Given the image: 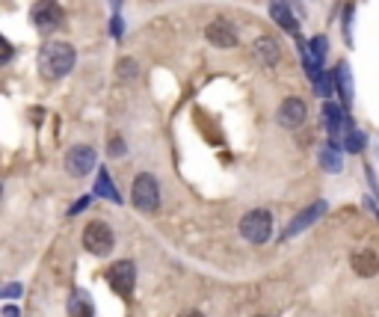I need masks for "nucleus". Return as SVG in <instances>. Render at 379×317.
Wrapping results in <instances>:
<instances>
[{
  "label": "nucleus",
  "instance_id": "obj_4",
  "mask_svg": "<svg viewBox=\"0 0 379 317\" xmlns=\"http://www.w3.org/2000/svg\"><path fill=\"white\" fill-rule=\"evenodd\" d=\"M131 202L140 213H155L160 208V184L155 181V175H136L131 187Z\"/></svg>",
  "mask_w": 379,
  "mask_h": 317
},
{
  "label": "nucleus",
  "instance_id": "obj_18",
  "mask_svg": "<svg viewBox=\"0 0 379 317\" xmlns=\"http://www.w3.org/2000/svg\"><path fill=\"white\" fill-rule=\"evenodd\" d=\"M350 264H352V270H356V276H364V279H371V276H376L379 273V258L373 255V252H356V255L350 258Z\"/></svg>",
  "mask_w": 379,
  "mask_h": 317
},
{
  "label": "nucleus",
  "instance_id": "obj_25",
  "mask_svg": "<svg viewBox=\"0 0 379 317\" xmlns=\"http://www.w3.org/2000/svg\"><path fill=\"white\" fill-rule=\"evenodd\" d=\"M128 155V148H124V139L122 136H113L110 139V157H124Z\"/></svg>",
  "mask_w": 379,
  "mask_h": 317
},
{
  "label": "nucleus",
  "instance_id": "obj_22",
  "mask_svg": "<svg viewBox=\"0 0 379 317\" xmlns=\"http://www.w3.org/2000/svg\"><path fill=\"white\" fill-rule=\"evenodd\" d=\"M306 48L311 50V57H314V59L326 62V54H329V42H326V36H314V39L306 42Z\"/></svg>",
  "mask_w": 379,
  "mask_h": 317
},
{
  "label": "nucleus",
  "instance_id": "obj_19",
  "mask_svg": "<svg viewBox=\"0 0 379 317\" xmlns=\"http://www.w3.org/2000/svg\"><path fill=\"white\" fill-rule=\"evenodd\" d=\"M314 83V92H317L320 98L329 101L335 92H338V83H335V71H320L317 74V80H311Z\"/></svg>",
  "mask_w": 379,
  "mask_h": 317
},
{
  "label": "nucleus",
  "instance_id": "obj_13",
  "mask_svg": "<svg viewBox=\"0 0 379 317\" xmlns=\"http://www.w3.org/2000/svg\"><path fill=\"white\" fill-rule=\"evenodd\" d=\"M252 50H255V57L261 66H276V62L282 59V48L279 42L273 39V36H258L255 45H252Z\"/></svg>",
  "mask_w": 379,
  "mask_h": 317
},
{
  "label": "nucleus",
  "instance_id": "obj_29",
  "mask_svg": "<svg viewBox=\"0 0 379 317\" xmlns=\"http://www.w3.org/2000/svg\"><path fill=\"white\" fill-rule=\"evenodd\" d=\"M3 317H21V311L15 306H3Z\"/></svg>",
  "mask_w": 379,
  "mask_h": 317
},
{
  "label": "nucleus",
  "instance_id": "obj_5",
  "mask_svg": "<svg viewBox=\"0 0 379 317\" xmlns=\"http://www.w3.org/2000/svg\"><path fill=\"white\" fill-rule=\"evenodd\" d=\"M107 285H110V290H116L119 297L131 300L134 285H136V267H134V261H116V264H113V267L107 270Z\"/></svg>",
  "mask_w": 379,
  "mask_h": 317
},
{
  "label": "nucleus",
  "instance_id": "obj_21",
  "mask_svg": "<svg viewBox=\"0 0 379 317\" xmlns=\"http://www.w3.org/2000/svg\"><path fill=\"white\" fill-rule=\"evenodd\" d=\"M116 74L124 80V83H134L136 78H140V66L131 59V57H124V59H119V66H116Z\"/></svg>",
  "mask_w": 379,
  "mask_h": 317
},
{
  "label": "nucleus",
  "instance_id": "obj_14",
  "mask_svg": "<svg viewBox=\"0 0 379 317\" xmlns=\"http://www.w3.org/2000/svg\"><path fill=\"white\" fill-rule=\"evenodd\" d=\"M341 151H344V146L332 143V139L320 148V169H323V172L338 175L341 169H344V155H341Z\"/></svg>",
  "mask_w": 379,
  "mask_h": 317
},
{
  "label": "nucleus",
  "instance_id": "obj_26",
  "mask_svg": "<svg viewBox=\"0 0 379 317\" xmlns=\"http://www.w3.org/2000/svg\"><path fill=\"white\" fill-rule=\"evenodd\" d=\"M90 202H92V196H80V199L69 208V217H78V213H83L86 208H90Z\"/></svg>",
  "mask_w": 379,
  "mask_h": 317
},
{
  "label": "nucleus",
  "instance_id": "obj_27",
  "mask_svg": "<svg viewBox=\"0 0 379 317\" xmlns=\"http://www.w3.org/2000/svg\"><path fill=\"white\" fill-rule=\"evenodd\" d=\"M110 33H113V39H122L124 24H122V18H119V15H113V21H110Z\"/></svg>",
  "mask_w": 379,
  "mask_h": 317
},
{
  "label": "nucleus",
  "instance_id": "obj_11",
  "mask_svg": "<svg viewBox=\"0 0 379 317\" xmlns=\"http://www.w3.org/2000/svg\"><path fill=\"white\" fill-rule=\"evenodd\" d=\"M270 15H273V21L279 24L285 33H290L296 42H302V36H299V18L294 15V9H290L287 0H270Z\"/></svg>",
  "mask_w": 379,
  "mask_h": 317
},
{
  "label": "nucleus",
  "instance_id": "obj_15",
  "mask_svg": "<svg viewBox=\"0 0 379 317\" xmlns=\"http://www.w3.org/2000/svg\"><path fill=\"white\" fill-rule=\"evenodd\" d=\"M69 317H95V302L90 297V290L74 288L69 297Z\"/></svg>",
  "mask_w": 379,
  "mask_h": 317
},
{
  "label": "nucleus",
  "instance_id": "obj_10",
  "mask_svg": "<svg viewBox=\"0 0 379 317\" xmlns=\"http://www.w3.org/2000/svg\"><path fill=\"white\" fill-rule=\"evenodd\" d=\"M344 110H347V107H338L332 98L323 104V122H326V131H329L332 143H341V139H344V134H347V128H350V119H347Z\"/></svg>",
  "mask_w": 379,
  "mask_h": 317
},
{
  "label": "nucleus",
  "instance_id": "obj_1",
  "mask_svg": "<svg viewBox=\"0 0 379 317\" xmlns=\"http://www.w3.org/2000/svg\"><path fill=\"white\" fill-rule=\"evenodd\" d=\"M74 62H78V50H74L69 42H48L39 54V69L50 80L66 78V74L74 69Z\"/></svg>",
  "mask_w": 379,
  "mask_h": 317
},
{
  "label": "nucleus",
  "instance_id": "obj_24",
  "mask_svg": "<svg viewBox=\"0 0 379 317\" xmlns=\"http://www.w3.org/2000/svg\"><path fill=\"white\" fill-rule=\"evenodd\" d=\"M24 294V285L21 282H9L3 290H0V297H3V300H18Z\"/></svg>",
  "mask_w": 379,
  "mask_h": 317
},
{
  "label": "nucleus",
  "instance_id": "obj_12",
  "mask_svg": "<svg viewBox=\"0 0 379 317\" xmlns=\"http://www.w3.org/2000/svg\"><path fill=\"white\" fill-rule=\"evenodd\" d=\"M205 36H208V42L210 45H217V48H237V33H234V27L231 24H225V21H213V24H208V30H205Z\"/></svg>",
  "mask_w": 379,
  "mask_h": 317
},
{
  "label": "nucleus",
  "instance_id": "obj_23",
  "mask_svg": "<svg viewBox=\"0 0 379 317\" xmlns=\"http://www.w3.org/2000/svg\"><path fill=\"white\" fill-rule=\"evenodd\" d=\"M352 12H356V6L347 3L344 6V21H341V27H344V42L352 45Z\"/></svg>",
  "mask_w": 379,
  "mask_h": 317
},
{
  "label": "nucleus",
  "instance_id": "obj_6",
  "mask_svg": "<svg viewBox=\"0 0 379 317\" xmlns=\"http://www.w3.org/2000/svg\"><path fill=\"white\" fill-rule=\"evenodd\" d=\"M326 211H329V205H326V202L323 199H317V202H311V205L306 208V211H299L296 213V217L294 220H290V225L285 228V232H282V244H285V240H290V237H296V234H302V232H306V228H311L314 223H317L320 217H323V213Z\"/></svg>",
  "mask_w": 379,
  "mask_h": 317
},
{
  "label": "nucleus",
  "instance_id": "obj_28",
  "mask_svg": "<svg viewBox=\"0 0 379 317\" xmlns=\"http://www.w3.org/2000/svg\"><path fill=\"white\" fill-rule=\"evenodd\" d=\"M364 172H368V181H371V187H373V193L379 196V184H376V175H373V169H371V167H364Z\"/></svg>",
  "mask_w": 379,
  "mask_h": 317
},
{
  "label": "nucleus",
  "instance_id": "obj_17",
  "mask_svg": "<svg viewBox=\"0 0 379 317\" xmlns=\"http://www.w3.org/2000/svg\"><path fill=\"white\" fill-rule=\"evenodd\" d=\"M335 83H338L341 107H350V104H352V78H350V62L341 59L338 66H335Z\"/></svg>",
  "mask_w": 379,
  "mask_h": 317
},
{
  "label": "nucleus",
  "instance_id": "obj_8",
  "mask_svg": "<svg viewBox=\"0 0 379 317\" xmlns=\"http://www.w3.org/2000/svg\"><path fill=\"white\" fill-rule=\"evenodd\" d=\"M306 116H308V107H306V101L296 98V95L285 98L282 104H279V113H276V119H279V125H282V128H287V131L299 128V125L306 122Z\"/></svg>",
  "mask_w": 379,
  "mask_h": 317
},
{
  "label": "nucleus",
  "instance_id": "obj_16",
  "mask_svg": "<svg viewBox=\"0 0 379 317\" xmlns=\"http://www.w3.org/2000/svg\"><path fill=\"white\" fill-rule=\"evenodd\" d=\"M92 196H101V199H107V202H116V205H122L124 202V196L119 193V187L113 184V178H110V172L101 167L98 169V175H95V187H92Z\"/></svg>",
  "mask_w": 379,
  "mask_h": 317
},
{
  "label": "nucleus",
  "instance_id": "obj_7",
  "mask_svg": "<svg viewBox=\"0 0 379 317\" xmlns=\"http://www.w3.org/2000/svg\"><path fill=\"white\" fill-rule=\"evenodd\" d=\"M98 163V155L92 146H74L69 155H66V172L74 175V178H83V175H90Z\"/></svg>",
  "mask_w": 379,
  "mask_h": 317
},
{
  "label": "nucleus",
  "instance_id": "obj_9",
  "mask_svg": "<svg viewBox=\"0 0 379 317\" xmlns=\"http://www.w3.org/2000/svg\"><path fill=\"white\" fill-rule=\"evenodd\" d=\"M30 21L36 24L39 30H57L59 24H62V9H59V3L57 0H39V3L33 6V12H30Z\"/></svg>",
  "mask_w": 379,
  "mask_h": 317
},
{
  "label": "nucleus",
  "instance_id": "obj_20",
  "mask_svg": "<svg viewBox=\"0 0 379 317\" xmlns=\"http://www.w3.org/2000/svg\"><path fill=\"white\" fill-rule=\"evenodd\" d=\"M341 146H344V151H350V155H362L364 151V134L350 122V128H347L344 139H341Z\"/></svg>",
  "mask_w": 379,
  "mask_h": 317
},
{
  "label": "nucleus",
  "instance_id": "obj_3",
  "mask_svg": "<svg viewBox=\"0 0 379 317\" xmlns=\"http://www.w3.org/2000/svg\"><path fill=\"white\" fill-rule=\"evenodd\" d=\"M83 246H86L90 255L107 258L113 252V246H116V234H113V228L104 220H92L90 225L83 228Z\"/></svg>",
  "mask_w": 379,
  "mask_h": 317
},
{
  "label": "nucleus",
  "instance_id": "obj_2",
  "mask_svg": "<svg viewBox=\"0 0 379 317\" xmlns=\"http://www.w3.org/2000/svg\"><path fill=\"white\" fill-rule=\"evenodd\" d=\"M240 234H243V240H249V244H267L270 234H273V213L267 208H255L249 211L243 220H240Z\"/></svg>",
  "mask_w": 379,
  "mask_h": 317
},
{
  "label": "nucleus",
  "instance_id": "obj_30",
  "mask_svg": "<svg viewBox=\"0 0 379 317\" xmlns=\"http://www.w3.org/2000/svg\"><path fill=\"white\" fill-rule=\"evenodd\" d=\"M178 317H205V314H201V311H196V309H190V311H181Z\"/></svg>",
  "mask_w": 379,
  "mask_h": 317
}]
</instances>
